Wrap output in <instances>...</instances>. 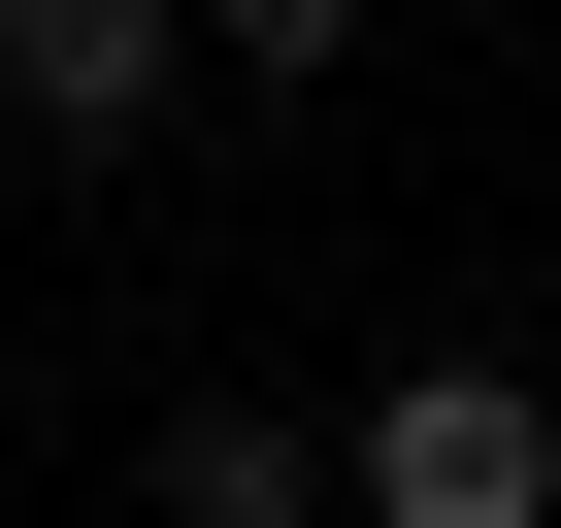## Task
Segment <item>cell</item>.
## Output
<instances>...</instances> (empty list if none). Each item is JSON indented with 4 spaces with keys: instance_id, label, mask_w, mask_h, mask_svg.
<instances>
[{
    "instance_id": "7a4b0ae2",
    "label": "cell",
    "mask_w": 561,
    "mask_h": 528,
    "mask_svg": "<svg viewBox=\"0 0 561 528\" xmlns=\"http://www.w3.org/2000/svg\"><path fill=\"white\" fill-rule=\"evenodd\" d=\"M165 67H198V0H0V133H67V165H100Z\"/></svg>"
},
{
    "instance_id": "277c9868",
    "label": "cell",
    "mask_w": 561,
    "mask_h": 528,
    "mask_svg": "<svg viewBox=\"0 0 561 528\" xmlns=\"http://www.w3.org/2000/svg\"><path fill=\"white\" fill-rule=\"evenodd\" d=\"M198 34H231L264 100H331V67H364V0H198Z\"/></svg>"
},
{
    "instance_id": "3957f363",
    "label": "cell",
    "mask_w": 561,
    "mask_h": 528,
    "mask_svg": "<svg viewBox=\"0 0 561 528\" xmlns=\"http://www.w3.org/2000/svg\"><path fill=\"white\" fill-rule=\"evenodd\" d=\"M165 528H331V462L264 429V397H198V429H165Z\"/></svg>"
},
{
    "instance_id": "6da1fadb",
    "label": "cell",
    "mask_w": 561,
    "mask_h": 528,
    "mask_svg": "<svg viewBox=\"0 0 561 528\" xmlns=\"http://www.w3.org/2000/svg\"><path fill=\"white\" fill-rule=\"evenodd\" d=\"M331 495H364V528H561V397H528V364H397Z\"/></svg>"
}]
</instances>
